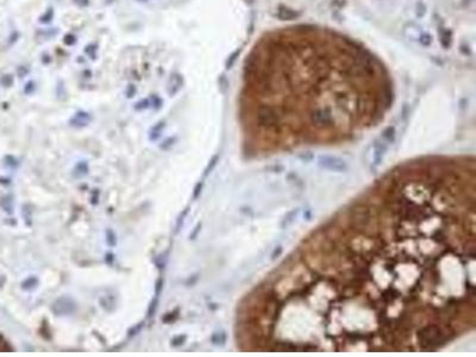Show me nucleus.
<instances>
[{
	"label": "nucleus",
	"instance_id": "obj_12",
	"mask_svg": "<svg viewBox=\"0 0 476 357\" xmlns=\"http://www.w3.org/2000/svg\"><path fill=\"white\" fill-rule=\"evenodd\" d=\"M63 42H65V44H67V46H73V44L76 42V37L74 35L68 34L65 38H63Z\"/></svg>",
	"mask_w": 476,
	"mask_h": 357
},
{
	"label": "nucleus",
	"instance_id": "obj_3",
	"mask_svg": "<svg viewBox=\"0 0 476 357\" xmlns=\"http://www.w3.org/2000/svg\"><path fill=\"white\" fill-rule=\"evenodd\" d=\"M318 165L324 169L337 171V173H343V171L348 170L347 162L337 156H329V155L320 156L319 160H318Z\"/></svg>",
	"mask_w": 476,
	"mask_h": 357
},
{
	"label": "nucleus",
	"instance_id": "obj_8",
	"mask_svg": "<svg viewBox=\"0 0 476 357\" xmlns=\"http://www.w3.org/2000/svg\"><path fill=\"white\" fill-rule=\"evenodd\" d=\"M395 136H397V132H395L394 126H388L382 132V141L386 142L387 144H392L395 141Z\"/></svg>",
	"mask_w": 476,
	"mask_h": 357
},
{
	"label": "nucleus",
	"instance_id": "obj_13",
	"mask_svg": "<svg viewBox=\"0 0 476 357\" xmlns=\"http://www.w3.org/2000/svg\"><path fill=\"white\" fill-rule=\"evenodd\" d=\"M433 238L436 240H438V242H444L445 240V235H444V232H442V231H436L433 234Z\"/></svg>",
	"mask_w": 476,
	"mask_h": 357
},
{
	"label": "nucleus",
	"instance_id": "obj_11",
	"mask_svg": "<svg viewBox=\"0 0 476 357\" xmlns=\"http://www.w3.org/2000/svg\"><path fill=\"white\" fill-rule=\"evenodd\" d=\"M54 15H55V12H54V10L51 9H48L46 11V12L43 13L42 16L40 17V23H42V24H48V23H50V22L54 19Z\"/></svg>",
	"mask_w": 476,
	"mask_h": 357
},
{
	"label": "nucleus",
	"instance_id": "obj_9",
	"mask_svg": "<svg viewBox=\"0 0 476 357\" xmlns=\"http://www.w3.org/2000/svg\"><path fill=\"white\" fill-rule=\"evenodd\" d=\"M297 214H298V210H293V211L287 213V214L285 215L284 220H282V223H281L282 228H287V226H289L290 224L294 221L295 217H297Z\"/></svg>",
	"mask_w": 476,
	"mask_h": 357
},
{
	"label": "nucleus",
	"instance_id": "obj_16",
	"mask_svg": "<svg viewBox=\"0 0 476 357\" xmlns=\"http://www.w3.org/2000/svg\"><path fill=\"white\" fill-rule=\"evenodd\" d=\"M137 1H140V2H142V4H145V2H148L149 0H137Z\"/></svg>",
	"mask_w": 476,
	"mask_h": 357
},
{
	"label": "nucleus",
	"instance_id": "obj_5",
	"mask_svg": "<svg viewBox=\"0 0 476 357\" xmlns=\"http://www.w3.org/2000/svg\"><path fill=\"white\" fill-rule=\"evenodd\" d=\"M423 35H424V31H423L422 27L416 23H408L406 24L405 27H404V36H405L408 41H411V42L419 43L420 38H422Z\"/></svg>",
	"mask_w": 476,
	"mask_h": 357
},
{
	"label": "nucleus",
	"instance_id": "obj_1",
	"mask_svg": "<svg viewBox=\"0 0 476 357\" xmlns=\"http://www.w3.org/2000/svg\"><path fill=\"white\" fill-rule=\"evenodd\" d=\"M245 109L272 115L274 134L336 119L370 123L392 104L388 73L350 37L312 25L280 27L260 38L245 61Z\"/></svg>",
	"mask_w": 476,
	"mask_h": 357
},
{
	"label": "nucleus",
	"instance_id": "obj_7",
	"mask_svg": "<svg viewBox=\"0 0 476 357\" xmlns=\"http://www.w3.org/2000/svg\"><path fill=\"white\" fill-rule=\"evenodd\" d=\"M375 153H374V165L379 166L381 162H382L383 155L387 151V143L383 142V141H380V142H375Z\"/></svg>",
	"mask_w": 476,
	"mask_h": 357
},
{
	"label": "nucleus",
	"instance_id": "obj_15",
	"mask_svg": "<svg viewBox=\"0 0 476 357\" xmlns=\"http://www.w3.org/2000/svg\"><path fill=\"white\" fill-rule=\"evenodd\" d=\"M74 1V4L77 5V6H80V7H85V6H87L88 4H90V0H73Z\"/></svg>",
	"mask_w": 476,
	"mask_h": 357
},
{
	"label": "nucleus",
	"instance_id": "obj_14",
	"mask_svg": "<svg viewBox=\"0 0 476 357\" xmlns=\"http://www.w3.org/2000/svg\"><path fill=\"white\" fill-rule=\"evenodd\" d=\"M282 250H284L282 247H276V249H274V251L272 253V260L278 259V257L282 254Z\"/></svg>",
	"mask_w": 476,
	"mask_h": 357
},
{
	"label": "nucleus",
	"instance_id": "obj_10",
	"mask_svg": "<svg viewBox=\"0 0 476 357\" xmlns=\"http://www.w3.org/2000/svg\"><path fill=\"white\" fill-rule=\"evenodd\" d=\"M398 297H399V293H398L394 288L386 289L382 294V298L387 301V303H393V301H395V299Z\"/></svg>",
	"mask_w": 476,
	"mask_h": 357
},
{
	"label": "nucleus",
	"instance_id": "obj_4",
	"mask_svg": "<svg viewBox=\"0 0 476 357\" xmlns=\"http://www.w3.org/2000/svg\"><path fill=\"white\" fill-rule=\"evenodd\" d=\"M354 225L357 229H364L370 224L372 217H370V212L368 211L367 207L358 206L357 209L354 210L353 212V219Z\"/></svg>",
	"mask_w": 476,
	"mask_h": 357
},
{
	"label": "nucleus",
	"instance_id": "obj_2",
	"mask_svg": "<svg viewBox=\"0 0 476 357\" xmlns=\"http://www.w3.org/2000/svg\"><path fill=\"white\" fill-rule=\"evenodd\" d=\"M452 329L447 325H438V324H430V325L423 326L418 331V342H419L420 349L425 351L436 350V349L443 347L448 340L453 337Z\"/></svg>",
	"mask_w": 476,
	"mask_h": 357
},
{
	"label": "nucleus",
	"instance_id": "obj_6",
	"mask_svg": "<svg viewBox=\"0 0 476 357\" xmlns=\"http://www.w3.org/2000/svg\"><path fill=\"white\" fill-rule=\"evenodd\" d=\"M184 85V77L180 73H173L169 77V92L171 94H174L175 92H178L180 88L182 87Z\"/></svg>",
	"mask_w": 476,
	"mask_h": 357
}]
</instances>
